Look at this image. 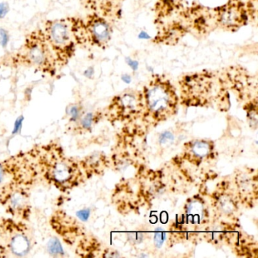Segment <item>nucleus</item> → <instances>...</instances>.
I'll use <instances>...</instances> for the list:
<instances>
[{
  "label": "nucleus",
  "mask_w": 258,
  "mask_h": 258,
  "mask_svg": "<svg viewBox=\"0 0 258 258\" xmlns=\"http://www.w3.org/2000/svg\"><path fill=\"white\" fill-rule=\"evenodd\" d=\"M90 215V211L89 209L81 210L77 212V216L82 221H87Z\"/></svg>",
  "instance_id": "obj_15"
},
{
  "label": "nucleus",
  "mask_w": 258,
  "mask_h": 258,
  "mask_svg": "<svg viewBox=\"0 0 258 258\" xmlns=\"http://www.w3.org/2000/svg\"><path fill=\"white\" fill-rule=\"evenodd\" d=\"M69 20L78 48L103 47L109 41V25L97 13L84 17L72 16Z\"/></svg>",
  "instance_id": "obj_3"
},
{
  "label": "nucleus",
  "mask_w": 258,
  "mask_h": 258,
  "mask_svg": "<svg viewBox=\"0 0 258 258\" xmlns=\"http://www.w3.org/2000/svg\"><path fill=\"white\" fill-rule=\"evenodd\" d=\"M126 62L127 64L132 68L133 70L136 71L138 69V62L137 61H134V60L131 59V58H126Z\"/></svg>",
  "instance_id": "obj_17"
},
{
  "label": "nucleus",
  "mask_w": 258,
  "mask_h": 258,
  "mask_svg": "<svg viewBox=\"0 0 258 258\" xmlns=\"http://www.w3.org/2000/svg\"><path fill=\"white\" fill-rule=\"evenodd\" d=\"M68 113L71 116V120L76 121L80 117V109L76 105L69 106L68 108Z\"/></svg>",
  "instance_id": "obj_12"
},
{
  "label": "nucleus",
  "mask_w": 258,
  "mask_h": 258,
  "mask_svg": "<svg viewBox=\"0 0 258 258\" xmlns=\"http://www.w3.org/2000/svg\"><path fill=\"white\" fill-rule=\"evenodd\" d=\"M148 102L151 109L161 111L170 102V93L166 87L158 84L153 86L148 92Z\"/></svg>",
  "instance_id": "obj_4"
},
{
  "label": "nucleus",
  "mask_w": 258,
  "mask_h": 258,
  "mask_svg": "<svg viewBox=\"0 0 258 258\" xmlns=\"http://www.w3.org/2000/svg\"><path fill=\"white\" fill-rule=\"evenodd\" d=\"M222 25L224 26H234L240 22V11L236 7H229L223 10L220 17Z\"/></svg>",
  "instance_id": "obj_7"
},
{
  "label": "nucleus",
  "mask_w": 258,
  "mask_h": 258,
  "mask_svg": "<svg viewBox=\"0 0 258 258\" xmlns=\"http://www.w3.org/2000/svg\"><path fill=\"white\" fill-rule=\"evenodd\" d=\"M93 121V114L92 113H88L85 117L81 120V125L84 129H90L91 127Z\"/></svg>",
  "instance_id": "obj_13"
},
{
  "label": "nucleus",
  "mask_w": 258,
  "mask_h": 258,
  "mask_svg": "<svg viewBox=\"0 0 258 258\" xmlns=\"http://www.w3.org/2000/svg\"><path fill=\"white\" fill-rule=\"evenodd\" d=\"M174 140V136L173 135V134H171L170 132H166L163 133L159 137V143L161 144H166V143H169V142H172Z\"/></svg>",
  "instance_id": "obj_14"
},
{
  "label": "nucleus",
  "mask_w": 258,
  "mask_h": 258,
  "mask_svg": "<svg viewBox=\"0 0 258 258\" xmlns=\"http://www.w3.org/2000/svg\"><path fill=\"white\" fill-rule=\"evenodd\" d=\"M48 251L53 256L62 255L64 253L62 247L59 240L55 238H51L47 244Z\"/></svg>",
  "instance_id": "obj_8"
},
{
  "label": "nucleus",
  "mask_w": 258,
  "mask_h": 258,
  "mask_svg": "<svg viewBox=\"0 0 258 258\" xmlns=\"http://www.w3.org/2000/svg\"><path fill=\"white\" fill-rule=\"evenodd\" d=\"M208 149H209V148H208L206 143H197L193 147V152H195L196 155L202 157L208 154Z\"/></svg>",
  "instance_id": "obj_10"
},
{
  "label": "nucleus",
  "mask_w": 258,
  "mask_h": 258,
  "mask_svg": "<svg viewBox=\"0 0 258 258\" xmlns=\"http://www.w3.org/2000/svg\"><path fill=\"white\" fill-rule=\"evenodd\" d=\"M25 204V198L20 193H16L12 196L10 199V206L11 209L14 211H19L22 208Z\"/></svg>",
  "instance_id": "obj_9"
},
{
  "label": "nucleus",
  "mask_w": 258,
  "mask_h": 258,
  "mask_svg": "<svg viewBox=\"0 0 258 258\" xmlns=\"http://www.w3.org/2000/svg\"><path fill=\"white\" fill-rule=\"evenodd\" d=\"M12 252L16 256H24L31 250V241L27 235L16 234L12 238L10 244Z\"/></svg>",
  "instance_id": "obj_6"
},
{
  "label": "nucleus",
  "mask_w": 258,
  "mask_h": 258,
  "mask_svg": "<svg viewBox=\"0 0 258 258\" xmlns=\"http://www.w3.org/2000/svg\"><path fill=\"white\" fill-rule=\"evenodd\" d=\"M0 66L33 69L49 77H55L59 72L42 28L28 33L17 50L0 59Z\"/></svg>",
  "instance_id": "obj_1"
},
{
  "label": "nucleus",
  "mask_w": 258,
  "mask_h": 258,
  "mask_svg": "<svg viewBox=\"0 0 258 258\" xmlns=\"http://www.w3.org/2000/svg\"><path fill=\"white\" fill-rule=\"evenodd\" d=\"M42 28L58 70L61 71L70 63L78 49L69 17L49 19Z\"/></svg>",
  "instance_id": "obj_2"
},
{
  "label": "nucleus",
  "mask_w": 258,
  "mask_h": 258,
  "mask_svg": "<svg viewBox=\"0 0 258 258\" xmlns=\"http://www.w3.org/2000/svg\"><path fill=\"white\" fill-rule=\"evenodd\" d=\"M122 80H123V81H124L125 83H126V84H130V83L131 82V76L127 75H123Z\"/></svg>",
  "instance_id": "obj_18"
},
{
  "label": "nucleus",
  "mask_w": 258,
  "mask_h": 258,
  "mask_svg": "<svg viewBox=\"0 0 258 258\" xmlns=\"http://www.w3.org/2000/svg\"><path fill=\"white\" fill-rule=\"evenodd\" d=\"M4 178V171L3 167L0 165V183L3 182Z\"/></svg>",
  "instance_id": "obj_20"
},
{
  "label": "nucleus",
  "mask_w": 258,
  "mask_h": 258,
  "mask_svg": "<svg viewBox=\"0 0 258 258\" xmlns=\"http://www.w3.org/2000/svg\"><path fill=\"white\" fill-rule=\"evenodd\" d=\"M139 37H140V39H149L150 38V37H149V35H148V34H146L145 31H142L141 33H140V35H139Z\"/></svg>",
  "instance_id": "obj_19"
},
{
  "label": "nucleus",
  "mask_w": 258,
  "mask_h": 258,
  "mask_svg": "<svg viewBox=\"0 0 258 258\" xmlns=\"http://www.w3.org/2000/svg\"><path fill=\"white\" fill-rule=\"evenodd\" d=\"M73 170L66 161H58L52 166L50 174L52 179L59 185H70L73 178Z\"/></svg>",
  "instance_id": "obj_5"
},
{
  "label": "nucleus",
  "mask_w": 258,
  "mask_h": 258,
  "mask_svg": "<svg viewBox=\"0 0 258 258\" xmlns=\"http://www.w3.org/2000/svg\"><path fill=\"white\" fill-rule=\"evenodd\" d=\"M22 121H23V117H20L17 120H16V123H15L13 134H16V133H18L20 131L21 127H22Z\"/></svg>",
  "instance_id": "obj_16"
},
{
  "label": "nucleus",
  "mask_w": 258,
  "mask_h": 258,
  "mask_svg": "<svg viewBox=\"0 0 258 258\" xmlns=\"http://www.w3.org/2000/svg\"><path fill=\"white\" fill-rule=\"evenodd\" d=\"M162 231H156V233L155 234V236H154V242H155V245L157 247H161L164 244L166 238H167V234L162 232Z\"/></svg>",
  "instance_id": "obj_11"
}]
</instances>
